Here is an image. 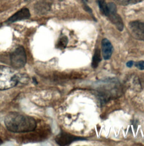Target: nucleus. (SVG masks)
<instances>
[{"instance_id":"nucleus-1","label":"nucleus","mask_w":144,"mask_h":146,"mask_svg":"<svg viewBox=\"0 0 144 146\" xmlns=\"http://www.w3.org/2000/svg\"><path fill=\"white\" fill-rule=\"evenodd\" d=\"M5 124L9 131L14 133L31 131L36 129L37 125L33 118L14 112L6 116Z\"/></svg>"},{"instance_id":"nucleus-2","label":"nucleus","mask_w":144,"mask_h":146,"mask_svg":"<svg viewBox=\"0 0 144 146\" xmlns=\"http://www.w3.org/2000/svg\"><path fill=\"white\" fill-rule=\"evenodd\" d=\"M99 85L96 90L97 96L101 104L118 97L120 93V84L115 79L103 80Z\"/></svg>"},{"instance_id":"nucleus-3","label":"nucleus","mask_w":144,"mask_h":146,"mask_svg":"<svg viewBox=\"0 0 144 146\" xmlns=\"http://www.w3.org/2000/svg\"><path fill=\"white\" fill-rule=\"evenodd\" d=\"M21 76L14 70L0 66V90L11 88L18 84Z\"/></svg>"},{"instance_id":"nucleus-4","label":"nucleus","mask_w":144,"mask_h":146,"mask_svg":"<svg viewBox=\"0 0 144 146\" xmlns=\"http://www.w3.org/2000/svg\"><path fill=\"white\" fill-rule=\"evenodd\" d=\"M11 65L15 68H21L27 62V56L23 47L19 46L10 55Z\"/></svg>"},{"instance_id":"nucleus-5","label":"nucleus","mask_w":144,"mask_h":146,"mask_svg":"<svg viewBox=\"0 0 144 146\" xmlns=\"http://www.w3.org/2000/svg\"><path fill=\"white\" fill-rule=\"evenodd\" d=\"M128 29L131 35L135 39L144 41V22L133 21L129 23Z\"/></svg>"},{"instance_id":"nucleus-6","label":"nucleus","mask_w":144,"mask_h":146,"mask_svg":"<svg viewBox=\"0 0 144 146\" xmlns=\"http://www.w3.org/2000/svg\"><path fill=\"white\" fill-rule=\"evenodd\" d=\"M83 140H85V139L73 135L71 134L65 132H61L60 133L55 139L56 142L60 146H68L74 142Z\"/></svg>"},{"instance_id":"nucleus-7","label":"nucleus","mask_w":144,"mask_h":146,"mask_svg":"<svg viewBox=\"0 0 144 146\" xmlns=\"http://www.w3.org/2000/svg\"><path fill=\"white\" fill-rule=\"evenodd\" d=\"M102 55L105 60H109L114 51V48L111 42L107 38H104L101 41Z\"/></svg>"},{"instance_id":"nucleus-8","label":"nucleus","mask_w":144,"mask_h":146,"mask_svg":"<svg viewBox=\"0 0 144 146\" xmlns=\"http://www.w3.org/2000/svg\"><path fill=\"white\" fill-rule=\"evenodd\" d=\"M53 0H39L35 6L36 12L39 14H45L48 12L51 7Z\"/></svg>"},{"instance_id":"nucleus-9","label":"nucleus","mask_w":144,"mask_h":146,"mask_svg":"<svg viewBox=\"0 0 144 146\" xmlns=\"http://www.w3.org/2000/svg\"><path fill=\"white\" fill-rule=\"evenodd\" d=\"M108 18L118 31L120 32L123 31L124 28L123 22L121 17L117 14V11L109 12Z\"/></svg>"},{"instance_id":"nucleus-10","label":"nucleus","mask_w":144,"mask_h":146,"mask_svg":"<svg viewBox=\"0 0 144 146\" xmlns=\"http://www.w3.org/2000/svg\"><path fill=\"white\" fill-rule=\"evenodd\" d=\"M30 12L28 9H23L14 14L7 21L8 23H12L17 21L27 19L30 17Z\"/></svg>"},{"instance_id":"nucleus-11","label":"nucleus","mask_w":144,"mask_h":146,"mask_svg":"<svg viewBox=\"0 0 144 146\" xmlns=\"http://www.w3.org/2000/svg\"><path fill=\"white\" fill-rule=\"evenodd\" d=\"M101 61V56L100 50L97 48L95 50V53L92 60L91 66L93 69H96L98 67L100 62Z\"/></svg>"},{"instance_id":"nucleus-12","label":"nucleus","mask_w":144,"mask_h":146,"mask_svg":"<svg viewBox=\"0 0 144 146\" xmlns=\"http://www.w3.org/2000/svg\"><path fill=\"white\" fill-rule=\"evenodd\" d=\"M97 1L101 13L102 14L107 17L109 13L108 3L105 2V0H97Z\"/></svg>"},{"instance_id":"nucleus-13","label":"nucleus","mask_w":144,"mask_h":146,"mask_svg":"<svg viewBox=\"0 0 144 146\" xmlns=\"http://www.w3.org/2000/svg\"><path fill=\"white\" fill-rule=\"evenodd\" d=\"M68 43V38L67 36H63L60 38L57 44L56 48L60 50H64L66 48Z\"/></svg>"},{"instance_id":"nucleus-14","label":"nucleus","mask_w":144,"mask_h":146,"mask_svg":"<svg viewBox=\"0 0 144 146\" xmlns=\"http://www.w3.org/2000/svg\"><path fill=\"white\" fill-rule=\"evenodd\" d=\"M144 0H115V1L119 5L122 6H127L138 3L143 1Z\"/></svg>"},{"instance_id":"nucleus-15","label":"nucleus","mask_w":144,"mask_h":146,"mask_svg":"<svg viewBox=\"0 0 144 146\" xmlns=\"http://www.w3.org/2000/svg\"><path fill=\"white\" fill-rule=\"evenodd\" d=\"M135 66L140 70H144V61H140L135 64Z\"/></svg>"},{"instance_id":"nucleus-16","label":"nucleus","mask_w":144,"mask_h":146,"mask_svg":"<svg viewBox=\"0 0 144 146\" xmlns=\"http://www.w3.org/2000/svg\"><path fill=\"white\" fill-rule=\"evenodd\" d=\"M126 65L128 68H131L133 65V61H129L127 62Z\"/></svg>"},{"instance_id":"nucleus-17","label":"nucleus","mask_w":144,"mask_h":146,"mask_svg":"<svg viewBox=\"0 0 144 146\" xmlns=\"http://www.w3.org/2000/svg\"><path fill=\"white\" fill-rule=\"evenodd\" d=\"M33 82H35V84H37V79H36L35 78H33Z\"/></svg>"},{"instance_id":"nucleus-18","label":"nucleus","mask_w":144,"mask_h":146,"mask_svg":"<svg viewBox=\"0 0 144 146\" xmlns=\"http://www.w3.org/2000/svg\"><path fill=\"white\" fill-rule=\"evenodd\" d=\"M85 1H86V2H89V1H90L91 0H85Z\"/></svg>"},{"instance_id":"nucleus-19","label":"nucleus","mask_w":144,"mask_h":146,"mask_svg":"<svg viewBox=\"0 0 144 146\" xmlns=\"http://www.w3.org/2000/svg\"><path fill=\"white\" fill-rule=\"evenodd\" d=\"M2 143V141H1V140L0 139V144H1Z\"/></svg>"}]
</instances>
